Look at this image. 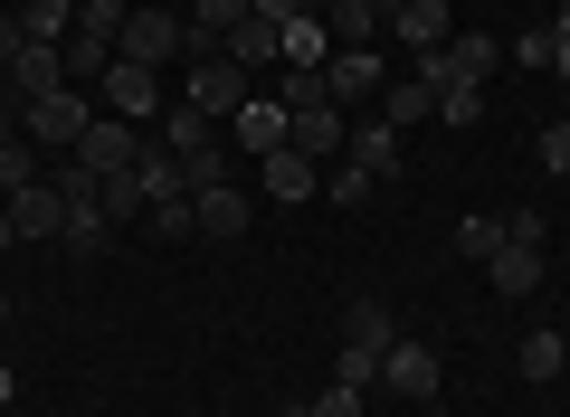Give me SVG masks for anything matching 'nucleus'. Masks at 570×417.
<instances>
[{
	"mask_svg": "<svg viewBox=\"0 0 570 417\" xmlns=\"http://www.w3.org/2000/svg\"><path fill=\"white\" fill-rule=\"evenodd\" d=\"M105 115V105L96 96H86V86H58V96H39V105H20V133L29 142H39V152H77V142H86V123H96Z\"/></svg>",
	"mask_w": 570,
	"mask_h": 417,
	"instance_id": "nucleus-1",
	"label": "nucleus"
},
{
	"mask_svg": "<svg viewBox=\"0 0 570 417\" xmlns=\"http://www.w3.org/2000/svg\"><path fill=\"white\" fill-rule=\"evenodd\" d=\"M494 67H504V39H485V29H456L448 48H428V58H419V77H428V86H485Z\"/></svg>",
	"mask_w": 570,
	"mask_h": 417,
	"instance_id": "nucleus-2",
	"label": "nucleus"
},
{
	"mask_svg": "<svg viewBox=\"0 0 570 417\" xmlns=\"http://www.w3.org/2000/svg\"><path fill=\"white\" fill-rule=\"evenodd\" d=\"M181 105H200L209 123H228V115L247 105V67L228 58V48H219V58H190V77H181Z\"/></svg>",
	"mask_w": 570,
	"mask_h": 417,
	"instance_id": "nucleus-3",
	"label": "nucleus"
},
{
	"mask_svg": "<svg viewBox=\"0 0 570 417\" xmlns=\"http://www.w3.org/2000/svg\"><path fill=\"white\" fill-rule=\"evenodd\" d=\"M285 152H305L314 171L343 161L352 152V115H343V105H295V115H285Z\"/></svg>",
	"mask_w": 570,
	"mask_h": 417,
	"instance_id": "nucleus-4",
	"label": "nucleus"
},
{
	"mask_svg": "<svg viewBox=\"0 0 570 417\" xmlns=\"http://www.w3.org/2000/svg\"><path fill=\"white\" fill-rule=\"evenodd\" d=\"M115 58H134V67L190 58V20H171V10H124V39H115Z\"/></svg>",
	"mask_w": 570,
	"mask_h": 417,
	"instance_id": "nucleus-5",
	"label": "nucleus"
},
{
	"mask_svg": "<svg viewBox=\"0 0 570 417\" xmlns=\"http://www.w3.org/2000/svg\"><path fill=\"white\" fill-rule=\"evenodd\" d=\"M142 142H153L142 123H124V115H96V123H86V142H77V161H86L96 180H115V171H134V161H142Z\"/></svg>",
	"mask_w": 570,
	"mask_h": 417,
	"instance_id": "nucleus-6",
	"label": "nucleus"
},
{
	"mask_svg": "<svg viewBox=\"0 0 570 417\" xmlns=\"http://www.w3.org/2000/svg\"><path fill=\"white\" fill-rule=\"evenodd\" d=\"M96 105H105V115H124V123H142V133L163 123V86H153V67H134V58H115V77L96 86Z\"/></svg>",
	"mask_w": 570,
	"mask_h": 417,
	"instance_id": "nucleus-7",
	"label": "nucleus"
},
{
	"mask_svg": "<svg viewBox=\"0 0 570 417\" xmlns=\"http://www.w3.org/2000/svg\"><path fill=\"white\" fill-rule=\"evenodd\" d=\"M381 29H390L400 48H419V58H428V48H448V39H456L448 0H381Z\"/></svg>",
	"mask_w": 570,
	"mask_h": 417,
	"instance_id": "nucleus-8",
	"label": "nucleus"
},
{
	"mask_svg": "<svg viewBox=\"0 0 570 417\" xmlns=\"http://www.w3.org/2000/svg\"><path fill=\"white\" fill-rule=\"evenodd\" d=\"M381 86H390V58H371V48H333V58H324V96L343 105V115L362 96H381Z\"/></svg>",
	"mask_w": 570,
	"mask_h": 417,
	"instance_id": "nucleus-9",
	"label": "nucleus"
},
{
	"mask_svg": "<svg viewBox=\"0 0 570 417\" xmlns=\"http://www.w3.org/2000/svg\"><path fill=\"white\" fill-rule=\"evenodd\" d=\"M0 77H10V105H39V96H58V86H67V58H58V48H39V39H29L20 58L0 67Z\"/></svg>",
	"mask_w": 570,
	"mask_h": 417,
	"instance_id": "nucleus-10",
	"label": "nucleus"
},
{
	"mask_svg": "<svg viewBox=\"0 0 570 417\" xmlns=\"http://www.w3.org/2000/svg\"><path fill=\"white\" fill-rule=\"evenodd\" d=\"M381 379H390V389H400V398H438V351H428V341H390V351H381Z\"/></svg>",
	"mask_w": 570,
	"mask_h": 417,
	"instance_id": "nucleus-11",
	"label": "nucleus"
},
{
	"mask_svg": "<svg viewBox=\"0 0 570 417\" xmlns=\"http://www.w3.org/2000/svg\"><path fill=\"white\" fill-rule=\"evenodd\" d=\"M228 142H238V152H257V161L285 152V105H276V96H247L238 115H228Z\"/></svg>",
	"mask_w": 570,
	"mask_h": 417,
	"instance_id": "nucleus-12",
	"label": "nucleus"
},
{
	"mask_svg": "<svg viewBox=\"0 0 570 417\" xmlns=\"http://www.w3.org/2000/svg\"><path fill=\"white\" fill-rule=\"evenodd\" d=\"M247 219H257V199H247L238 180H228V190H200V199H190V228H200V238H247Z\"/></svg>",
	"mask_w": 570,
	"mask_h": 417,
	"instance_id": "nucleus-13",
	"label": "nucleus"
},
{
	"mask_svg": "<svg viewBox=\"0 0 570 417\" xmlns=\"http://www.w3.org/2000/svg\"><path fill=\"white\" fill-rule=\"evenodd\" d=\"M10 228H20V247L58 238V228H67V199H58V180H39V190H20V199H10Z\"/></svg>",
	"mask_w": 570,
	"mask_h": 417,
	"instance_id": "nucleus-14",
	"label": "nucleus"
},
{
	"mask_svg": "<svg viewBox=\"0 0 570 417\" xmlns=\"http://www.w3.org/2000/svg\"><path fill=\"white\" fill-rule=\"evenodd\" d=\"M314 190H324V171H314L305 152H266V199H276V209H305Z\"/></svg>",
	"mask_w": 570,
	"mask_h": 417,
	"instance_id": "nucleus-15",
	"label": "nucleus"
},
{
	"mask_svg": "<svg viewBox=\"0 0 570 417\" xmlns=\"http://www.w3.org/2000/svg\"><path fill=\"white\" fill-rule=\"evenodd\" d=\"M343 161H362L371 180H400V171H409V152H400L390 123H352V152H343Z\"/></svg>",
	"mask_w": 570,
	"mask_h": 417,
	"instance_id": "nucleus-16",
	"label": "nucleus"
},
{
	"mask_svg": "<svg viewBox=\"0 0 570 417\" xmlns=\"http://www.w3.org/2000/svg\"><path fill=\"white\" fill-rule=\"evenodd\" d=\"M134 180H142V209H163V199H190V180H181V152H163V142H142Z\"/></svg>",
	"mask_w": 570,
	"mask_h": 417,
	"instance_id": "nucleus-17",
	"label": "nucleus"
},
{
	"mask_svg": "<svg viewBox=\"0 0 570 417\" xmlns=\"http://www.w3.org/2000/svg\"><path fill=\"white\" fill-rule=\"evenodd\" d=\"M485 285H504V295H542V247H494L485 257Z\"/></svg>",
	"mask_w": 570,
	"mask_h": 417,
	"instance_id": "nucleus-18",
	"label": "nucleus"
},
{
	"mask_svg": "<svg viewBox=\"0 0 570 417\" xmlns=\"http://www.w3.org/2000/svg\"><path fill=\"white\" fill-rule=\"evenodd\" d=\"M153 133H163V152H181V161H190V152H209V142H228V133H219V123H209V115H200V105H171V115H163V123H153Z\"/></svg>",
	"mask_w": 570,
	"mask_h": 417,
	"instance_id": "nucleus-19",
	"label": "nucleus"
},
{
	"mask_svg": "<svg viewBox=\"0 0 570 417\" xmlns=\"http://www.w3.org/2000/svg\"><path fill=\"white\" fill-rule=\"evenodd\" d=\"M428 115H438V86H428V77L381 86V123H390V133H409V123H428Z\"/></svg>",
	"mask_w": 570,
	"mask_h": 417,
	"instance_id": "nucleus-20",
	"label": "nucleus"
},
{
	"mask_svg": "<svg viewBox=\"0 0 570 417\" xmlns=\"http://www.w3.org/2000/svg\"><path fill=\"white\" fill-rule=\"evenodd\" d=\"M324 39L333 48H371V39H381V0H333V10H324Z\"/></svg>",
	"mask_w": 570,
	"mask_h": 417,
	"instance_id": "nucleus-21",
	"label": "nucleus"
},
{
	"mask_svg": "<svg viewBox=\"0 0 570 417\" xmlns=\"http://www.w3.org/2000/svg\"><path fill=\"white\" fill-rule=\"evenodd\" d=\"M219 48H228V58H238V67H266V58H285V29H276V20H257V10H247V20L228 29Z\"/></svg>",
	"mask_w": 570,
	"mask_h": 417,
	"instance_id": "nucleus-22",
	"label": "nucleus"
},
{
	"mask_svg": "<svg viewBox=\"0 0 570 417\" xmlns=\"http://www.w3.org/2000/svg\"><path fill=\"white\" fill-rule=\"evenodd\" d=\"M513 370H523V379H542V389H551V379L570 370V341H561V332L542 322V332H523V351H513Z\"/></svg>",
	"mask_w": 570,
	"mask_h": 417,
	"instance_id": "nucleus-23",
	"label": "nucleus"
},
{
	"mask_svg": "<svg viewBox=\"0 0 570 417\" xmlns=\"http://www.w3.org/2000/svg\"><path fill=\"white\" fill-rule=\"evenodd\" d=\"M39 180H48V152H39V142H0V199H20V190H39Z\"/></svg>",
	"mask_w": 570,
	"mask_h": 417,
	"instance_id": "nucleus-24",
	"label": "nucleus"
},
{
	"mask_svg": "<svg viewBox=\"0 0 570 417\" xmlns=\"http://www.w3.org/2000/svg\"><path fill=\"white\" fill-rule=\"evenodd\" d=\"M20 29L39 48H67V39H77V0H20Z\"/></svg>",
	"mask_w": 570,
	"mask_h": 417,
	"instance_id": "nucleus-25",
	"label": "nucleus"
},
{
	"mask_svg": "<svg viewBox=\"0 0 570 417\" xmlns=\"http://www.w3.org/2000/svg\"><path fill=\"white\" fill-rule=\"evenodd\" d=\"M67 257H105V247H115V219H105V209H67Z\"/></svg>",
	"mask_w": 570,
	"mask_h": 417,
	"instance_id": "nucleus-26",
	"label": "nucleus"
},
{
	"mask_svg": "<svg viewBox=\"0 0 570 417\" xmlns=\"http://www.w3.org/2000/svg\"><path fill=\"white\" fill-rule=\"evenodd\" d=\"M324 58H333L324 20H285V67H324Z\"/></svg>",
	"mask_w": 570,
	"mask_h": 417,
	"instance_id": "nucleus-27",
	"label": "nucleus"
},
{
	"mask_svg": "<svg viewBox=\"0 0 570 417\" xmlns=\"http://www.w3.org/2000/svg\"><path fill=\"white\" fill-rule=\"evenodd\" d=\"M494 247H504V219H494V209H475V219H456V257H475V266H485Z\"/></svg>",
	"mask_w": 570,
	"mask_h": 417,
	"instance_id": "nucleus-28",
	"label": "nucleus"
},
{
	"mask_svg": "<svg viewBox=\"0 0 570 417\" xmlns=\"http://www.w3.org/2000/svg\"><path fill=\"white\" fill-rule=\"evenodd\" d=\"M438 123H456V133L485 123V86H438Z\"/></svg>",
	"mask_w": 570,
	"mask_h": 417,
	"instance_id": "nucleus-29",
	"label": "nucleus"
},
{
	"mask_svg": "<svg viewBox=\"0 0 570 417\" xmlns=\"http://www.w3.org/2000/svg\"><path fill=\"white\" fill-rule=\"evenodd\" d=\"M181 180H190V199H200V190H228V142L190 152V161H181Z\"/></svg>",
	"mask_w": 570,
	"mask_h": 417,
	"instance_id": "nucleus-30",
	"label": "nucleus"
},
{
	"mask_svg": "<svg viewBox=\"0 0 570 417\" xmlns=\"http://www.w3.org/2000/svg\"><path fill=\"white\" fill-rule=\"evenodd\" d=\"M362 190H381L362 161H333V171H324V199H343V209H362Z\"/></svg>",
	"mask_w": 570,
	"mask_h": 417,
	"instance_id": "nucleus-31",
	"label": "nucleus"
},
{
	"mask_svg": "<svg viewBox=\"0 0 570 417\" xmlns=\"http://www.w3.org/2000/svg\"><path fill=\"white\" fill-rule=\"evenodd\" d=\"M238 20H247V0H190V29H209V39H228Z\"/></svg>",
	"mask_w": 570,
	"mask_h": 417,
	"instance_id": "nucleus-32",
	"label": "nucleus"
},
{
	"mask_svg": "<svg viewBox=\"0 0 570 417\" xmlns=\"http://www.w3.org/2000/svg\"><path fill=\"white\" fill-rule=\"evenodd\" d=\"M551 58H561V39H551V29H523V39L504 48V67H551Z\"/></svg>",
	"mask_w": 570,
	"mask_h": 417,
	"instance_id": "nucleus-33",
	"label": "nucleus"
},
{
	"mask_svg": "<svg viewBox=\"0 0 570 417\" xmlns=\"http://www.w3.org/2000/svg\"><path fill=\"white\" fill-rule=\"evenodd\" d=\"M134 209H142V180H134V171H115V180H105V219L124 228V219H134Z\"/></svg>",
	"mask_w": 570,
	"mask_h": 417,
	"instance_id": "nucleus-34",
	"label": "nucleus"
},
{
	"mask_svg": "<svg viewBox=\"0 0 570 417\" xmlns=\"http://www.w3.org/2000/svg\"><path fill=\"white\" fill-rule=\"evenodd\" d=\"M77 29H96V39H124V0H77Z\"/></svg>",
	"mask_w": 570,
	"mask_h": 417,
	"instance_id": "nucleus-35",
	"label": "nucleus"
},
{
	"mask_svg": "<svg viewBox=\"0 0 570 417\" xmlns=\"http://www.w3.org/2000/svg\"><path fill=\"white\" fill-rule=\"evenodd\" d=\"M542 171L570 180V123H542Z\"/></svg>",
	"mask_w": 570,
	"mask_h": 417,
	"instance_id": "nucleus-36",
	"label": "nucleus"
},
{
	"mask_svg": "<svg viewBox=\"0 0 570 417\" xmlns=\"http://www.w3.org/2000/svg\"><path fill=\"white\" fill-rule=\"evenodd\" d=\"M153 219V238H190V199H163V209H142Z\"/></svg>",
	"mask_w": 570,
	"mask_h": 417,
	"instance_id": "nucleus-37",
	"label": "nucleus"
},
{
	"mask_svg": "<svg viewBox=\"0 0 570 417\" xmlns=\"http://www.w3.org/2000/svg\"><path fill=\"white\" fill-rule=\"evenodd\" d=\"M504 238H513V247H542V238H551V219H542V209H513Z\"/></svg>",
	"mask_w": 570,
	"mask_h": 417,
	"instance_id": "nucleus-38",
	"label": "nucleus"
},
{
	"mask_svg": "<svg viewBox=\"0 0 570 417\" xmlns=\"http://www.w3.org/2000/svg\"><path fill=\"white\" fill-rule=\"evenodd\" d=\"M314 417H362V389H343V379H333V389L314 398Z\"/></svg>",
	"mask_w": 570,
	"mask_h": 417,
	"instance_id": "nucleus-39",
	"label": "nucleus"
},
{
	"mask_svg": "<svg viewBox=\"0 0 570 417\" xmlns=\"http://www.w3.org/2000/svg\"><path fill=\"white\" fill-rule=\"evenodd\" d=\"M20 48H29V29H20V10H0V67L20 58Z\"/></svg>",
	"mask_w": 570,
	"mask_h": 417,
	"instance_id": "nucleus-40",
	"label": "nucleus"
},
{
	"mask_svg": "<svg viewBox=\"0 0 570 417\" xmlns=\"http://www.w3.org/2000/svg\"><path fill=\"white\" fill-rule=\"evenodd\" d=\"M247 10H257V20H276V29L295 20V0H247Z\"/></svg>",
	"mask_w": 570,
	"mask_h": 417,
	"instance_id": "nucleus-41",
	"label": "nucleus"
},
{
	"mask_svg": "<svg viewBox=\"0 0 570 417\" xmlns=\"http://www.w3.org/2000/svg\"><path fill=\"white\" fill-rule=\"evenodd\" d=\"M0 142H20V105H0Z\"/></svg>",
	"mask_w": 570,
	"mask_h": 417,
	"instance_id": "nucleus-42",
	"label": "nucleus"
},
{
	"mask_svg": "<svg viewBox=\"0 0 570 417\" xmlns=\"http://www.w3.org/2000/svg\"><path fill=\"white\" fill-rule=\"evenodd\" d=\"M10 398H20V379H10V360H0V408H10Z\"/></svg>",
	"mask_w": 570,
	"mask_h": 417,
	"instance_id": "nucleus-43",
	"label": "nucleus"
},
{
	"mask_svg": "<svg viewBox=\"0 0 570 417\" xmlns=\"http://www.w3.org/2000/svg\"><path fill=\"white\" fill-rule=\"evenodd\" d=\"M324 10H333V0H295V20H324Z\"/></svg>",
	"mask_w": 570,
	"mask_h": 417,
	"instance_id": "nucleus-44",
	"label": "nucleus"
},
{
	"mask_svg": "<svg viewBox=\"0 0 570 417\" xmlns=\"http://www.w3.org/2000/svg\"><path fill=\"white\" fill-rule=\"evenodd\" d=\"M551 39H570V0H561V10H551Z\"/></svg>",
	"mask_w": 570,
	"mask_h": 417,
	"instance_id": "nucleus-45",
	"label": "nucleus"
},
{
	"mask_svg": "<svg viewBox=\"0 0 570 417\" xmlns=\"http://www.w3.org/2000/svg\"><path fill=\"white\" fill-rule=\"evenodd\" d=\"M551 77H561V86H570V39H561V58H551Z\"/></svg>",
	"mask_w": 570,
	"mask_h": 417,
	"instance_id": "nucleus-46",
	"label": "nucleus"
},
{
	"mask_svg": "<svg viewBox=\"0 0 570 417\" xmlns=\"http://www.w3.org/2000/svg\"><path fill=\"white\" fill-rule=\"evenodd\" d=\"M0 247H20V228H10V209H0Z\"/></svg>",
	"mask_w": 570,
	"mask_h": 417,
	"instance_id": "nucleus-47",
	"label": "nucleus"
},
{
	"mask_svg": "<svg viewBox=\"0 0 570 417\" xmlns=\"http://www.w3.org/2000/svg\"><path fill=\"white\" fill-rule=\"evenodd\" d=\"M561 266H570V247H561Z\"/></svg>",
	"mask_w": 570,
	"mask_h": 417,
	"instance_id": "nucleus-48",
	"label": "nucleus"
}]
</instances>
